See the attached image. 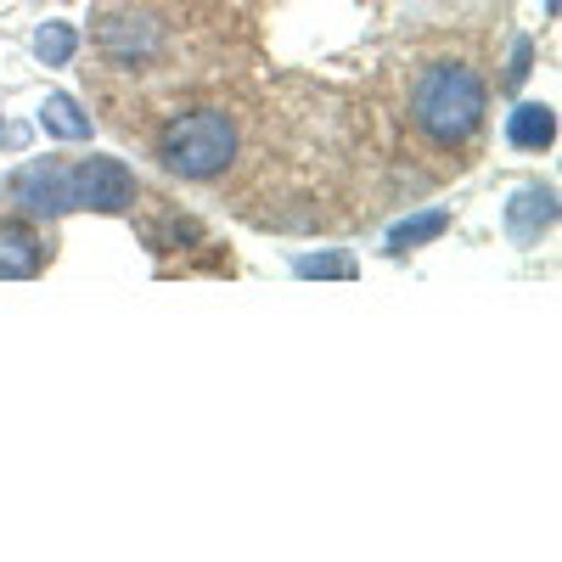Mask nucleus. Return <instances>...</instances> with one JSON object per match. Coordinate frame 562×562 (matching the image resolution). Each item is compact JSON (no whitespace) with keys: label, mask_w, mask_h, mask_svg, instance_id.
I'll return each instance as SVG.
<instances>
[{"label":"nucleus","mask_w":562,"mask_h":562,"mask_svg":"<svg viewBox=\"0 0 562 562\" xmlns=\"http://www.w3.org/2000/svg\"><path fill=\"white\" fill-rule=\"evenodd\" d=\"M484 79L461 63H434L422 74L416 97H411V119L416 130L439 140V147H467L484 130Z\"/></svg>","instance_id":"obj_1"},{"label":"nucleus","mask_w":562,"mask_h":562,"mask_svg":"<svg viewBox=\"0 0 562 562\" xmlns=\"http://www.w3.org/2000/svg\"><path fill=\"white\" fill-rule=\"evenodd\" d=\"M158 158L169 175L180 180H214L237 158V124L220 108H198V113H175L158 130Z\"/></svg>","instance_id":"obj_2"},{"label":"nucleus","mask_w":562,"mask_h":562,"mask_svg":"<svg viewBox=\"0 0 562 562\" xmlns=\"http://www.w3.org/2000/svg\"><path fill=\"white\" fill-rule=\"evenodd\" d=\"M68 198H74V209H90V214H130L140 186H135L130 164H119V158H79V164H68Z\"/></svg>","instance_id":"obj_3"},{"label":"nucleus","mask_w":562,"mask_h":562,"mask_svg":"<svg viewBox=\"0 0 562 562\" xmlns=\"http://www.w3.org/2000/svg\"><path fill=\"white\" fill-rule=\"evenodd\" d=\"M12 203H18L29 220H57V214H68V209H74V198H68V164H63V158H34V164H23L18 180H12Z\"/></svg>","instance_id":"obj_4"},{"label":"nucleus","mask_w":562,"mask_h":562,"mask_svg":"<svg viewBox=\"0 0 562 562\" xmlns=\"http://www.w3.org/2000/svg\"><path fill=\"white\" fill-rule=\"evenodd\" d=\"M97 40H102V57H108L113 68H140V63H153L158 45H164V34H158L153 18H108Z\"/></svg>","instance_id":"obj_5"},{"label":"nucleus","mask_w":562,"mask_h":562,"mask_svg":"<svg viewBox=\"0 0 562 562\" xmlns=\"http://www.w3.org/2000/svg\"><path fill=\"white\" fill-rule=\"evenodd\" d=\"M551 225H557V192H551V186H540V180L518 186L512 203H506V237L518 243V248H535Z\"/></svg>","instance_id":"obj_6"},{"label":"nucleus","mask_w":562,"mask_h":562,"mask_svg":"<svg viewBox=\"0 0 562 562\" xmlns=\"http://www.w3.org/2000/svg\"><path fill=\"white\" fill-rule=\"evenodd\" d=\"M40 270H45V243L29 225L0 220V281H29Z\"/></svg>","instance_id":"obj_7"},{"label":"nucleus","mask_w":562,"mask_h":562,"mask_svg":"<svg viewBox=\"0 0 562 562\" xmlns=\"http://www.w3.org/2000/svg\"><path fill=\"white\" fill-rule=\"evenodd\" d=\"M506 140L518 153H546L551 140H557V113L546 102H518L506 113Z\"/></svg>","instance_id":"obj_8"},{"label":"nucleus","mask_w":562,"mask_h":562,"mask_svg":"<svg viewBox=\"0 0 562 562\" xmlns=\"http://www.w3.org/2000/svg\"><path fill=\"white\" fill-rule=\"evenodd\" d=\"M450 231V209H422V214H405L394 231H389V248L394 254H411V248H428Z\"/></svg>","instance_id":"obj_9"},{"label":"nucleus","mask_w":562,"mask_h":562,"mask_svg":"<svg viewBox=\"0 0 562 562\" xmlns=\"http://www.w3.org/2000/svg\"><path fill=\"white\" fill-rule=\"evenodd\" d=\"M40 124L52 130L57 140H85V135H90V113H79V102H74V97H63V90L40 102Z\"/></svg>","instance_id":"obj_10"},{"label":"nucleus","mask_w":562,"mask_h":562,"mask_svg":"<svg viewBox=\"0 0 562 562\" xmlns=\"http://www.w3.org/2000/svg\"><path fill=\"white\" fill-rule=\"evenodd\" d=\"M74 52H79V29H74V23H40V29H34V57H40L45 68H68Z\"/></svg>","instance_id":"obj_11"},{"label":"nucleus","mask_w":562,"mask_h":562,"mask_svg":"<svg viewBox=\"0 0 562 562\" xmlns=\"http://www.w3.org/2000/svg\"><path fill=\"white\" fill-rule=\"evenodd\" d=\"M293 276H304V281H355L360 265L349 254H299L293 259Z\"/></svg>","instance_id":"obj_12"},{"label":"nucleus","mask_w":562,"mask_h":562,"mask_svg":"<svg viewBox=\"0 0 562 562\" xmlns=\"http://www.w3.org/2000/svg\"><path fill=\"white\" fill-rule=\"evenodd\" d=\"M529 63H535V40H518L512 45V68H506V90H518L529 79Z\"/></svg>","instance_id":"obj_13"},{"label":"nucleus","mask_w":562,"mask_h":562,"mask_svg":"<svg viewBox=\"0 0 562 562\" xmlns=\"http://www.w3.org/2000/svg\"><path fill=\"white\" fill-rule=\"evenodd\" d=\"M557 7H562V0H546V12H551V18H557Z\"/></svg>","instance_id":"obj_14"},{"label":"nucleus","mask_w":562,"mask_h":562,"mask_svg":"<svg viewBox=\"0 0 562 562\" xmlns=\"http://www.w3.org/2000/svg\"><path fill=\"white\" fill-rule=\"evenodd\" d=\"M0 135H7V124H0Z\"/></svg>","instance_id":"obj_15"}]
</instances>
